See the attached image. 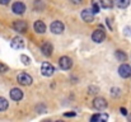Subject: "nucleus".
Instances as JSON below:
<instances>
[{
    "label": "nucleus",
    "instance_id": "f257e3e1",
    "mask_svg": "<svg viewBox=\"0 0 131 122\" xmlns=\"http://www.w3.org/2000/svg\"><path fill=\"white\" fill-rule=\"evenodd\" d=\"M17 79H18V83L22 84V85H31L32 81H33L32 80V76L28 75L27 73H20V74H18Z\"/></svg>",
    "mask_w": 131,
    "mask_h": 122
},
{
    "label": "nucleus",
    "instance_id": "f03ea898",
    "mask_svg": "<svg viewBox=\"0 0 131 122\" xmlns=\"http://www.w3.org/2000/svg\"><path fill=\"white\" fill-rule=\"evenodd\" d=\"M50 28H51V32H52V33H55V35H60V33H62V32H64V29H65L64 24H62L60 20H56V22L51 23Z\"/></svg>",
    "mask_w": 131,
    "mask_h": 122
},
{
    "label": "nucleus",
    "instance_id": "7ed1b4c3",
    "mask_svg": "<svg viewBox=\"0 0 131 122\" xmlns=\"http://www.w3.org/2000/svg\"><path fill=\"white\" fill-rule=\"evenodd\" d=\"M93 106H94L95 109H98V111H103V109L107 108V101H106L104 98L98 97V98H95V99L93 101Z\"/></svg>",
    "mask_w": 131,
    "mask_h": 122
},
{
    "label": "nucleus",
    "instance_id": "20e7f679",
    "mask_svg": "<svg viewBox=\"0 0 131 122\" xmlns=\"http://www.w3.org/2000/svg\"><path fill=\"white\" fill-rule=\"evenodd\" d=\"M41 73L45 76H51L55 73V68L51 64H48V62H43L42 66H41Z\"/></svg>",
    "mask_w": 131,
    "mask_h": 122
},
{
    "label": "nucleus",
    "instance_id": "39448f33",
    "mask_svg": "<svg viewBox=\"0 0 131 122\" xmlns=\"http://www.w3.org/2000/svg\"><path fill=\"white\" fill-rule=\"evenodd\" d=\"M13 28H14V31H17L19 33H24V32H27L28 26L24 20H17V22L13 23Z\"/></svg>",
    "mask_w": 131,
    "mask_h": 122
},
{
    "label": "nucleus",
    "instance_id": "423d86ee",
    "mask_svg": "<svg viewBox=\"0 0 131 122\" xmlns=\"http://www.w3.org/2000/svg\"><path fill=\"white\" fill-rule=\"evenodd\" d=\"M59 62H60V68H61L62 70H69V69L73 66V61H71V59L68 57V56L60 57Z\"/></svg>",
    "mask_w": 131,
    "mask_h": 122
},
{
    "label": "nucleus",
    "instance_id": "0eeeda50",
    "mask_svg": "<svg viewBox=\"0 0 131 122\" xmlns=\"http://www.w3.org/2000/svg\"><path fill=\"white\" fill-rule=\"evenodd\" d=\"M118 74L121 78H129L131 75V66L127 64H122L120 68H118Z\"/></svg>",
    "mask_w": 131,
    "mask_h": 122
},
{
    "label": "nucleus",
    "instance_id": "6e6552de",
    "mask_svg": "<svg viewBox=\"0 0 131 122\" xmlns=\"http://www.w3.org/2000/svg\"><path fill=\"white\" fill-rule=\"evenodd\" d=\"M104 38H106V33H104V31H102V29H95V31L93 32V35H92V40L94 41V42H97V43L103 42Z\"/></svg>",
    "mask_w": 131,
    "mask_h": 122
},
{
    "label": "nucleus",
    "instance_id": "1a4fd4ad",
    "mask_svg": "<svg viewBox=\"0 0 131 122\" xmlns=\"http://www.w3.org/2000/svg\"><path fill=\"white\" fill-rule=\"evenodd\" d=\"M12 10H13V13H15V14L20 15V14H23V13L26 12V5H24L23 3L17 1V3H14V4H13Z\"/></svg>",
    "mask_w": 131,
    "mask_h": 122
},
{
    "label": "nucleus",
    "instance_id": "9d476101",
    "mask_svg": "<svg viewBox=\"0 0 131 122\" xmlns=\"http://www.w3.org/2000/svg\"><path fill=\"white\" fill-rule=\"evenodd\" d=\"M10 46L13 48H15V50H20V48L24 47V41H23V38H20V37H14L12 40V42H10Z\"/></svg>",
    "mask_w": 131,
    "mask_h": 122
},
{
    "label": "nucleus",
    "instance_id": "9b49d317",
    "mask_svg": "<svg viewBox=\"0 0 131 122\" xmlns=\"http://www.w3.org/2000/svg\"><path fill=\"white\" fill-rule=\"evenodd\" d=\"M10 98L13 101H20L23 98V92L20 89H18V88H13L10 90Z\"/></svg>",
    "mask_w": 131,
    "mask_h": 122
},
{
    "label": "nucleus",
    "instance_id": "f8f14e48",
    "mask_svg": "<svg viewBox=\"0 0 131 122\" xmlns=\"http://www.w3.org/2000/svg\"><path fill=\"white\" fill-rule=\"evenodd\" d=\"M82 19L87 23H92L93 19H94V15H93V12L89 10V9H85L82 12Z\"/></svg>",
    "mask_w": 131,
    "mask_h": 122
},
{
    "label": "nucleus",
    "instance_id": "ddd939ff",
    "mask_svg": "<svg viewBox=\"0 0 131 122\" xmlns=\"http://www.w3.org/2000/svg\"><path fill=\"white\" fill-rule=\"evenodd\" d=\"M42 53H43L45 56H51V53H52V51H53V47H52V45L50 43V42H45L43 46H42Z\"/></svg>",
    "mask_w": 131,
    "mask_h": 122
},
{
    "label": "nucleus",
    "instance_id": "4468645a",
    "mask_svg": "<svg viewBox=\"0 0 131 122\" xmlns=\"http://www.w3.org/2000/svg\"><path fill=\"white\" fill-rule=\"evenodd\" d=\"M35 31H36L37 33H45V31H46V24H45L42 20H37V22L35 23Z\"/></svg>",
    "mask_w": 131,
    "mask_h": 122
},
{
    "label": "nucleus",
    "instance_id": "2eb2a0df",
    "mask_svg": "<svg viewBox=\"0 0 131 122\" xmlns=\"http://www.w3.org/2000/svg\"><path fill=\"white\" fill-rule=\"evenodd\" d=\"M107 120H108V116H107V115H101V113H98V115H94V116H92V117H90V121H92V122L107 121Z\"/></svg>",
    "mask_w": 131,
    "mask_h": 122
},
{
    "label": "nucleus",
    "instance_id": "dca6fc26",
    "mask_svg": "<svg viewBox=\"0 0 131 122\" xmlns=\"http://www.w3.org/2000/svg\"><path fill=\"white\" fill-rule=\"evenodd\" d=\"M115 4H116L118 8L125 9V8H127V6L130 5V0H115Z\"/></svg>",
    "mask_w": 131,
    "mask_h": 122
},
{
    "label": "nucleus",
    "instance_id": "f3484780",
    "mask_svg": "<svg viewBox=\"0 0 131 122\" xmlns=\"http://www.w3.org/2000/svg\"><path fill=\"white\" fill-rule=\"evenodd\" d=\"M101 6L104 8V9H111L113 6V0H101L99 1Z\"/></svg>",
    "mask_w": 131,
    "mask_h": 122
},
{
    "label": "nucleus",
    "instance_id": "a211bd4d",
    "mask_svg": "<svg viewBox=\"0 0 131 122\" xmlns=\"http://www.w3.org/2000/svg\"><path fill=\"white\" fill-rule=\"evenodd\" d=\"M115 56L117 57V60L118 61H126V53L124 52V51H121V50H117L116 52H115Z\"/></svg>",
    "mask_w": 131,
    "mask_h": 122
},
{
    "label": "nucleus",
    "instance_id": "6ab92c4d",
    "mask_svg": "<svg viewBox=\"0 0 131 122\" xmlns=\"http://www.w3.org/2000/svg\"><path fill=\"white\" fill-rule=\"evenodd\" d=\"M6 108H8V101H6L5 98L0 97V112L5 111Z\"/></svg>",
    "mask_w": 131,
    "mask_h": 122
},
{
    "label": "nucleus",
    "instance_id": "aec40b11",
    "mask_svg": "<svg viewBox=\"0 0 131 122\" xmlns=\"http://www.w3.org/2000/svg\"><path fill=\"white\" fill-rule=\"evenodd\" d=\"M20 60H22V62H23L24 65H29V64H31L29 57H28V56H26V55H22V56H20Z\"/></svg>",
    "mask_w": 131,
    "mask_h": 122
},
{
    "label": "nucleus",
    "instance_id": "412c9836",
    "mask_svg": "<svg viewBox=\"0 0 131 122\" xmlns=\"http://www.w3.org/2000/svg\"><path fill=\"white\" fill-rule=\"evenodd\" d=\"M8 70H9V68L5 64H1L0 62V74H5V73H8Z\"/></svg>",
    "mask_w": 131,
    "mask_h": 122
},
{
    "label": "nucleus",
    "instance_id": "4be33fe9",
    "mask_svg": "<svg viewBox=\"0 0 131 122\" xmlns=\"http://www.w3.org/2000/svg\"><path fill=\"white\" fill-rule=\"evenodd\" d=\"M92 6H93V13H98V12H99V5H98V3L93 1V3H92Z\"/></svg>",
    "mask_w": 131,
    "mask_h": 122
},
{
    "label": "nucleus",
    "instance_id": "5701e85b",
    "mask_svg": "<svg viewBox=\"0 0 131 122\" xmlns=\"http://www.w3.org/2000/svg\"><path fill=\"white\" fill-rule=\"evenodd\" d=\"M97 93H98V88L97 86H94V88L90 86L89 88V94H97Z\"/></svg>",
    "mask_w": 131,
    "mask_h": 122
},
{
    "label": "nucleus",
    "instance_id": "b1692460",
    "mask_svg": "<svg viewBox=\"0 0 131 122\" xmlns=\"http://www.w3.org/2000/svg\"><path fill=\"white\" fill-rule=\"evenodd\" d=\"M111 92H112V95H118V94H120V93H118V92H120L118 88H112Z\"/></svg>",
    "mask_w": 131,
    "mask_h": 122
},
{
    "label": "nucleus",
    "instance_id": "393cba45",
    "mask_svg": "<svg viewBox=\"0 0 131 122\" xmlns=\"http://www.w3.org/2000/svg\"><path fill=\"white\" fill-rule=\"evenodd\" d=\"M125 35H127V36H131V27H126L125 29Z\"/></svg>",
    "mask_w": 131,
    "mask_h": 122
},
{
    "label": "nucleus",
    "instance_id": "a878e982",
    "mask_svg": "<svg viewBox=\"0 0 131 122\" xmlns=\"http://www.w3.org/2000/svg\"><path fill=\"white\" fill-rule=\"evenodd\" d=\"M9 1L10 0H0V4L1 5H6V4H9Z\"/></svg>",
    "mask_w": 131,
    "mask_h": 122
},
{
    "label": "nucleus",
    "instance_id": "bb28decb",
    "mask_svg": "<svg viewBox=\"0 0 131 122\" xmlns=\"http://www.w3.org/2000/svg\"><path fill=\"white\" fill-rule=\"evenodd\" d=\"M65 116H66V117H73V116H75V112H70V113H65Z\"/></svg>",
    "mask_w": 131,
    "mask_h": 122
},
{
    "label": "nucleus",
    "instance_id": "cd10ccee",
    "mask_svg": "<svg viewBox=\"0 0 131 122\" xmlns=\"http://www.w3.org/2000/svg\"><path fill=\"white\" fill-rule=\"evenodd\" d=\"M121 113H122L124 116H126V115H127V111H126V108H121Z\"/></svg>",
    "mask_w": 131,
    "mask_h": 122
},
{
    "label": "nucleus",
    "instance_id": "c85d7f7f",
    "mask_svg": "<svg viewBox=\"0 0 131 122\" xmlns=\"http://www.w3.org/2000/svg\"><path fill=\"white\" fill-rule=\"evenodd\" d=\"M71 3H74V4H82V1L83 0H70Z\"/></svg>",
    "mask_w": 131,
    "mask_h": 122
},
{
    "label": "nucleus",
    "instance_id": "c756f323",
    "mask_svg": "<svg viewBox=\"0 0 131 122\" xmlns=\"http://www.w3.org/2000/svg\"><path fill=\"white\" fill-rule=\"evenodd\" d=\"M129 121H131V116H130V117H129Z\"/></svg>",
    "mask_w": 131,
    "mask_h": 122
}]
</instances>
